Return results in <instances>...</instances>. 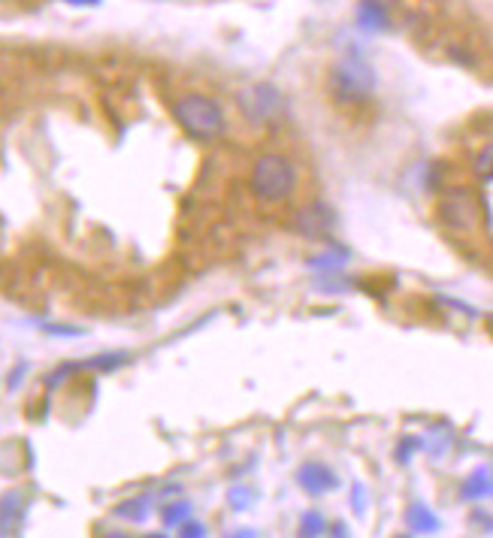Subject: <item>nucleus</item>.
Segmentation results:
<instances>
[{"mask_svg":"<svg viewBox=\"0 0 493 538\" xmlns=\"http://www.w3.org/2000/svg\"><path fill=\"white\" fill-rule=\"evenodd\" d=\"M107 538H130V535H125V533H109Z\"/></svg>","mask_w":493,"mask_h":538,"instance_id":"b1692460","label":"nucleus"},{"mask_svg":"<svg viewBox=\"0 0 493 538\" xmlns=\"http://www.w3.org/2000/svg\"><path fill=\"white\" fill-rule=\"evenodd\" d=\"M231 538H258V533H254V530H240V533H233Z\"/></svg>","mask_w":493,"mask_h":538,"instance_id":"412c9836","label":"nucleus"},{"mask_svg":"<svg viewBox=\"0 0 493 538\" xmlns=\"http://www.w3.org/2000/svg\"><path fill=\"white\" fill-rule=\"evenodd\" d=\"M160 521H164V526H182V523L191 521V505H188V502L164 505V512H160Z\"/></svg>","mask_w":493,"mask_h":538,"instance_id":"4468645a","label":"nucleus"},{"mask_svg":"<svg viewBox=\"0 0 493 538\" xmlns=\"http://www.w3.org/2000/svg\"><path fill=\"white\" fill-rule=\"evenodd\" d=\"M327 530V521L321 512H306L300 521V538H321Z\"/></svg>","mask_w":493,"mask_h":538,"instance_id":"ddd939ff","label":"nucleus"},{"mask_svg":"<svg viewBox=\"0 0 493 538\" xmlns=\"http://www.w3.org/2000/svg\"><path fill=\"white\" fill-rule=\"evenodd\" d=\"M49 333L55 336H82V330L79 327H46Z\"/></svg>","mask_w":493,"mask_h":538,"instance_id":"aec40b11","label":"nucleus"},{"mask_svg":"<svg viewBox=\"0 0 493 538\" xmlns=\"http://www.w3.org/2000/svg\"><path fill=\"white\" fill-rule=\"evenodd\" d=\"M146 538H167V535H160V533H151V535H146Z\"/></svg>","mask_w":493,"mask_h":538,"instance_id":"a878e982","label":"nucleus"},{"mask_svg":"<svg viewBox=\"0 0 493 538\" xmlns=\"http://www.w3.org/2000/svg\"><path fill=\"white\" fill-rule=\"evenodd\" d=\"M357 25L366 27V31H378V27H385L387 25L385 6L373 4V0H364V4L357 6Z\"/></svg>","mask_w":493,"mask_h":538,"instance_id":"1a4fd4ad","label":"nucleus"},{"mask_svg":"<svg viewBox=\"0 0 493 538\" xmlns=\"http://www.w3.org/2000/svg\"><path fill=\"white\" fill-rule=\"evenodd\" d=\"M297 484L306 490L312 496H321V493H330V490L339 487V478L336 472L324 466V462H306V466L297 469Z\"/></svg>","mask_w":493,"mask_h":538,"instance_id":"423d86ee","label":"nucleus"},{"mask_svg":"<svg viewBox=\"0 0 493 538\" xmlns=\"http://www.w3.org/2000/svg\"><path fill=\"white\" fill-rule=\"evenodd\" d=\"M173 116L182 125L185 134H191L194 139H215L227 127L221 107L215 100L203 97V94H188V97H182L173 107Z\"/></svg>","mask_w":493,"mask_h":538,"instance_id":"f257e3e1","label":"nucleus"},{"mask_svg":"<svg viewBox=\"0 0 493 538\" xmlns=\"http://www.w3.org/2000/svg\"><path fill=\"white\" fill-rule=\"evenodd\" d=\"M330 85H334V94L339 97V103H354L364 100L375 85V73L364 58H345L334 67V76H330Z\"/></svg>","mask_w":493,"mask_h":538,"instance_id":"7ed1b4c3","label":"nucleus"},{"mask_svg":"<svg viewBox=\"0 0 493 538\" xmlns=\"http://www.w3.org/2000/svg\"><path fill=\"white\" fill-rule=\"evenodd\" d=\"M373 4H382V6H387V4H394V0H373Z\"/></svg>","mask_w":493,"mask_h":538,"instance_id":"393cba45","label":"nucleus"},{"mask_svg":"<svg viewBox=\"0 0 493 538\" xmlns=\"http://www.w3.org/2000/svg\"><path fill=\"white\" fill-rule=\"evenodd\" d=\"M22 508H25V499L18 496L15 490H9V493L4 496V533L6 535L13 533L15 517H22Z\"/></svg>","mask_w":493,"mask_h":538,"instance_id":"f8f14e48","label":"nucleus"},{"mask_svg":"<svg viewBox=\"0 0 493 538\" xmlns=\"http://www.w3.org/2000/svg\"><path fill=\"white\" fill-rule=\"evenodd\" d=\"M439 218L448 224L451 230H472L478 221V206L467 191H451L442 197Z\"/></svg>","mask_w":493,"mask_h":538,"instance_id":"20e7f679","label":"nucleus"},{"mask_svg":"<svg viewBox=\"0 0 493 538\" xmlns=\"http://www.w3.org/2000/svg\"><path fill=\"white\" fill-rule=\"evenodd\" d=\"M334 224H336V215L330 212L324 203H309L293 215V228L303 236H309V239H324V236L334 230Z\"/></svg>","mask_w":493,"mask_h":538,"instance_id":"39448f33","label":"nucleus"},{"mask_svg":"<svg viewBox=\"0 0 493 538\" xmlns=\"http://www.w3.org/2000/svg\"><path fill=\"white\" fill-rule=\"evenodd\" d=\"M297 188V169L291 160H284L279 155H267L254 164L252 173V191L267 203H279L284 197L293 194Z\"/></svg>","mask_w":493,"mask_h":538,"instance_id":"f03ea898","label":"nucleus"},{"mask_svg":"<svg viewBox=\"0 0 493 538\" xmlns=\"http://www.w3.org/2000/svg\"><path fill=\"white\" fill-rule=\"evenodd\" d=\"M476 169H478L481 176H485V173H488V176H493V146H488L485 152L478 155V160H476Z\"/></svg>","mask_w":493,"mask_h":538,"instance_id":"a211bd4d","label":"nucleus"},{"mask_svg":"<svg viewBox=\"0 0 493 538\" xmlns=\"http://www.w3.org/2000/svg\"><path fill=\"white\" fill-rule=\"evenodd\" d=\"M406 523H409L412 533H436L439 530V517H436L430 508L415 502L409 505V512H406Z\"/></svg>","mask_w":493,"mask_h":538,"instance_id":"6e6552de","label":"nucleus"},{"mask_svg":"<svg viewBox=\"0 0 493 538\" xmlns=\"http://www.w3.org/2000/svg\"><path fill=\"white\" fill-rule=\"evenodd\" d=\"M67 4H76V6H91V4H98V0H67Z\"/></svg>","mask_w":493,"mask_h":538,"instance_id":"5701e85b","label":"nucleus"},{"mask_svg":"<svg viewBox=\"0 0 493 538\" xmlns=\"http://www.w3.org/2000/svg\"><path fill=\"white\" fill-rule=\"evenodd\" d=\"M352 505H354V512H357V514H366V508H369V496H366L364 484H354V490H352Z\"/></svg>","mask_w":493,"mask_h":538,"instance_id":"f3484780","label":"nucleus"},{"mask_svg":"<svg viewBox=\"0 0 493 538\" xmlns=\"http://www.w3.org/2000/svg\"><path fill=\"white\" fill-rule=\"evenodd\" d=\"M240 103L252 118H263L279 107V91L270 88V85H254V88H249L242 94Z\"/></svg>","mask_w":493,"mask_h":538,"instance_id":"0eeeda50","label":"nucleus"},{"mask_svg":"<svg viewBox=\"0 0 493 538\" xmlns=\"http://www.w3.org/2000/svg\"><path fill=\"white\" fill-rule=\"evenodd\" d=\"M116 517L130 521V523H142L149 517V496H137V499H125V502H118Z\"/></svg>","mask_w":493,"mask_h":538,"instance_id":"9d476101","label":"nucleus"},{"mask_svg":"<svg viewBox=\"0 0 493 538\" xmlns=\"http://www.w3.org/2000/svg\"><path fill=\"white\" fill-rule=\"evenodd\" d=\"M334 538H348V530H345L343 523H336V526H334Z\"/></svg>","mask_w":493,"mask_h":538,"instance_id":"4be33fe9","label":"nucleus"},{"mask_svg":"<svg viewBox=\"0 0 493 538\" xmlns=\"http://www.w3.org/2000/svg\"><path fill=\"white\" fill-rule=\"evenodd\" d=\"M488 487H490V481L485 472H476L469 481H467V487H463V499H476V496H485L488 493Z\"/></svg>","mask_w":493,"mask_h":538,"instance_id":"2eb2a0df","label":"nucleus"},{"mask_svg":"<svg viewBox=\"0 0 493 538\" xmlns=\"http://www.w3.org/2000/svg\"><path fill=\"white\" fill-rule=\"evenodd\" d=\"M227 502H231V508H236V512H245V508L254 502V490H249V487H233L231 493H227Z\"/></svg>","mask_w":493,"mask_h":538,"instance_id":"dca6fc26","label":"nucleus"},{"mask_svg":"<svg viewBox=\"0 0 493 538\" xmlns=\"http://www.w3.org/2000/svg\"><path fill=\"white\" fill-rule=\"evenodd\" d=\"M345 260H348V251L345 249H339L336 254H334V249H330L327 254H321V258H312L309 267L318 269V272H339V267H343Z\"/></svg>","mask_w":493,"mask_h":538,"instance_id":"9b49d317","label":"nucleus"},{"mask_svg":"<svg viewBox=\"0 0 493 538\" xmlns=\"http://www.w3.org/2000/svg\"><path fill=\"white\" fill-rule=\"evenodd\" d=\"M179 538H206V526L200 521H188L182 523V535Z\"/></svg>","mask_w":493,"mask_h":538,"instance_id":"6ab92c4d","label":"nucleus"}]
</instances>
